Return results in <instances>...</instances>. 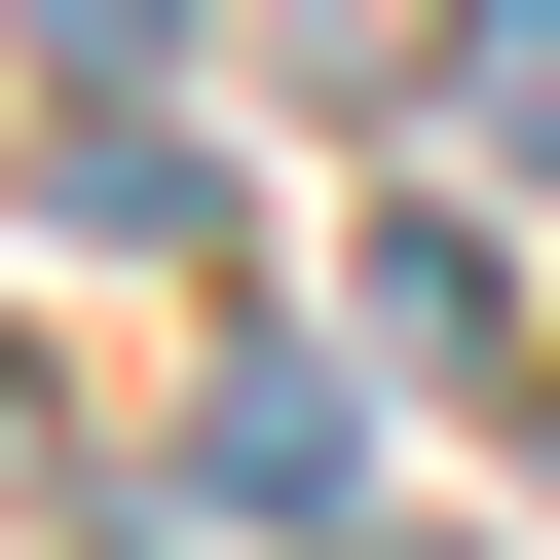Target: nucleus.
<instances>
[{
	"label": "nucleus",
	"mask_w": 560,
	"mask_h": 560,
	"mask_svg": "<svg viewBox=\"0 0 560 560\" xmlns=\"http://www.w3.org/2000/svg\"><path fill=\"white\" fill-rule=\"evenodd\" d=\"M411 113H448L486 187H560V0H448V38H411Z\"/></svg>",
	"instance_id": "obj_1"
},
{
	"label": "nucleus",
	"mask_w": 560,
	"mask_h": 560,
	"mask_svg": "<svg viewBox=\"0 0 560 560\" xmlns=\"http://www.w3.org/2000/svg\"><path fill=\"white\" fill-rule=\"evenodd\" d=\"M337 300H374V374H523V300H486V224H374Z\"/></svg>",
	"instance_id": "obj_2"
},
{
	"label": "nucleus",
	"mask_w": 560,
	"mask_h": 560,
	"mask_svg": "<svg viewBox=\"0 0 560 560\" xmlns=\"http://www.w3.org/2000/svg\"><path fill=\"white\" fill-rule=\"evenodd\" d=\"M337 448H374L337 374H224V411H187V486H224V523H337Z\"/></svg>",
	"instance_id": "obj_3"
},
{
	"label": "nucleus",
	"mask_w": 560,
	"mask_h": 560,
	"mask_svg": "<svg viewBox=\"0 0 560 560\" xmlns=\"http://www.w3.org/2000/svg\"><path fill=\"white\" fill-rule=\"evenodd\" d=\"M38 224H113V261H187L224 187H187V113H38Z\"/></svg>",
	"instance_id": "obj_4"
},
{
	"label": "nucleus",
	"mask_w": 560,
	"mask_h": 560,
	"mask_svg": "<svg viewBox=\"0 0 560 560\" xmlns=\"http://www.w3.org/2000/svg\"><path fill=\"white\" fill-rule=\"evenodd\" d=\"M187 38L224 0H38V113H187Z\"/></svg>",
	"instance_id": "obj_5"
},
{
	"label": "nucleus",
	"mask_w": 560,
	"mask_h": 560,
	"mask_svg": "<svg viewBox=\"0 0 560 560\" xmlns=\"http://www.w3.org/2000/svg\"><path fill=\"white\" fill-rule=\"evenodd\" d=\"M261 38H300V75H411V38H448V0H261Z\"/></svg>",
	"instance_id": "obj_6"
}]
</instances>
